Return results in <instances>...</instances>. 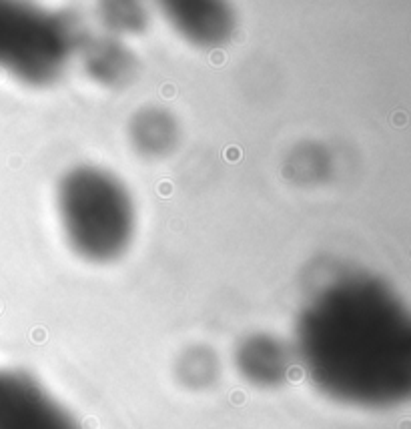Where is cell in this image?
<instances>
[{
    "label": "cell",
    "mask_w": 411,
    "mask_h": 429,
    "mask_svg": "<svg viewBox=\"0 0 411 429\" xmlns=\"http://www.w3.org/2000/svg\"><path fill=\"white\" fill-rule=\"evenodd\" d=\"M0 429H80V425L32 375L0 369Z\"/></svg>",
    "instance_id": "obj_4"
},
{
    "label": "cell",
    "mask_w": 411,
    "mask_h": 429,
    "mask_svg": "<svg viewBox=\"0 0 411 429\" xmlns=\"http://www.w3.org/2000/svg\"><path fill=\"white\" fill-rule=\"evenodd\" d=\"M78 30L63 12L0 2V68L28 84H48L67 68Z\"/></svg>",
    "instance_id": "obj_3"
},
{
    "label": "cell",
    "mask_w": 411,
    "mask_h": 429,
    "mask_svg": "<svg viewBox=\"0 0 411 429\" xmlns=\"http://www.w3.org/2000/svg\"><path fill=\"white\" fill-rule=\"evenodd\" d=\"M163 8L169 22L201 46H219L235 30V14L225 2H167Z\"/></svg>",
    "instance_id": "obj_5"
},
{
    "label": "cell",
    "mask_w": 411,
    "mask_h": 429,
    "mask_svg": "<svg viewBox=\"0 0 411 429\" xmlns=\"http://www.w3.org/2000/svg\"><path fill=\"white\" fill-rule=\"evenodd\" d=\"M131 55L119 44L100 42L86 55L88 72L102 82H123L131 72Z\"/></svg>",
    "instance_id": "obj_8"
},
{
    "label": "cell",
    "mask_w": 411,
    "mask_h": 429,
    "mask_svg": "<svg viewBox=\"0 0 411 429\" xmlns=\"http://www.w3.org/2000/svg\"><path fill=\"white\" fill-rule=\"evenodd\" d=\"M319 391L357 407H393L411 389V319L391 285L355 273L299 313L295 351Z\"/></svg>",
    "instance_id": "obj_1"
},
{
    "label": "cell",
    "mask_w": 411,
    "mask_h": 429,
    "mask_svg": "<svg viewBox=\"0 0 411 429\" xmlns=\"http://www.w3.org/2000/svg\"><path fill=\"white\" fill-rule=\"evenodd\" d=\"M175 123L163 111H144L133 123V140L146 155H163L175 142Z\"/></svg>",
    "instance_id": "obj_7"
},
{
    "label": "cell",
    "mask_w": 411,
    "mask_h": 429,
    "mask_svg": "<svg viewBox=\"0 0 411 429\" xmlns=\"http://www.w3.org/2000/svg\"><path fill=\"white\" fill-rule=\"evenodd\" d=\"M59 209L72 249L90 261L119 257L135 231L127 188L107 171L78 167L59 186Z\"/></svg>",
    "instance_id": "obj_2"
},
{
    "label": "cell",
    "mask_w": 411,
    "mask_h": 429,
    "mask_svg": "<svg viewBox=\"0 0 411 429\" xmlns=\"http://www.w3.org/2000/svg\"><path fill=\"white\" fill-rule=\"evenodd\" d=\"M100 10L105 16V22L111 24V28L121 32H137L144 26V12L138 4L131 2H109Z\"/></svg>",
    "instance_id": "obj_9"
},
{
    "label": "cell",
    "mask_w": 411,
    "mask_h": 429,
    "mask_svg": "<svg viewBox=\"0 0 411 429\" xmlns=\"http://www.w3.org/2000/svg\"><path fill=\"white\" fill-rule=\"evenodd\" d=\"M291 363V349L271 335H253L245 339L237 351V367L243 377L261 387L283 383Z\"/></svg>",
    "instance_id": "obj_6"
}]
</instances>
